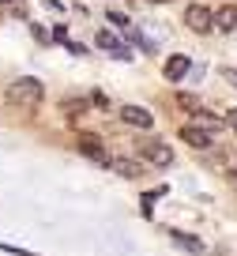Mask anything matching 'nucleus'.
<instances>
[{
    "mask_svg": "<svg viewBox=\"0 0 237 256\" xmlns=\"http://www.w3.org/2000/svg\"><path fill=\"white\" fill-rule=\"evenodd\" d=\"M42 98H46V87H42V80H34V76H23V80H16L8 87V106H16V110H23V113H34L42 106Z\"/></svg>",
    "mask_w": 237,
    "mask_h": 256,
    "instance_id": "1",
    "label": "nucleus"
},
{
    "mask_svg": "<svg viewBox=\"0 0 237 256\" xmlns=\"http://www.w3.org/2000/svg\"><path fill=\"white\" fill-rule=\"evenodd\" d=\"M136 154H140V158H147V162H154V166H170V162H174L170 144H162V140H154V136L136 140Z\"/></svg>",
    "mask_w": 237,
    "mask_h": 256,
    "instance_id": "2",
    "label": "nucleus"
},
{
    "mask_svg": "<svg viewBox=\"0 0 237 256\" xmlns=\"http://www.w3.org/2000/svg\"><path fill=\"white\" fill-rule=\"evenodd\" d=\"M76 151H79V154H87L90 162H102V166H110V162H113L110 151L102 147V140H98L94 132H79V136H76Z\"/></svg>",
    "mask_w": 237,
    "mask_h": 256,
    "instance_id": "3",
    "label": "nucleus"
},
{
    "mask_svg": "<svg viewBox=\"0 0 237 256\" xmlns=\"http://www.w3.org/2000/svg\"><path fill=\"white\" fill-rule=\"evenodd\" d=\"M184 23H188V30L207 34V30L214 26V12L204 8V4H188V8H184Z\"/></svg>",
    "mask_w": 237,
    "mask_h": 256,
    "instance_id": "4",
    "label": "nucleus"
},
{
    "mask_svg": "<svg viewBox=\"0 0 237 256\" xmlns=\"http://www.w3.org/2000/svg\"><path fill=\"white\" fill-rule=\"evenodd\" d=\"M120 120H124L128 128H140V132H147V128L154 124V117H150L143 106H120Z\"/></svg>",
    "mask_w": 237,
    "mask_h": 256,
    "instance_id": "5",
    "label": "nucleus"
},
{
    "mask_svg": "<svg viewBox=\"0 0 237 256\" xmlns=\"http://www.w3.org/2000/svg\"><path fill=\"white\" fill-rule=\"evenodd\" d=\"M177 136H181L188 147H196V151H207V147H211V132H204L200 124H184Z\"/></svg>",
    "mask_w": 237,
    "mask_h": 256,
    "instance_id": "6",
    "label": "nucleus"
},
{
    "mask_svg": "<svg viewBox=\"0 0 237 256\" xmlns=\"http://www.w3.org/2000/svg\"><path fill=\"white\" fill-rule=\"evenodd\" d=\"M188 72H192V60H188V56H184V53H174V56H170V60H166V80H170V83L184 80V76H188Z\"/></svg>",
    "mask_w": 237,
    "mask_h": 256,
    "instance_id": "7",
    "label": "nucleus"
},
{
    "mask_svg": "<svg viewBox=\"0 0 237 256\" xmlns=\"http://www.w3.org/2000/svg\"><path fill=\"white\" fill-rule=\"evenodd\" d=\"M98 49H110V56H117V60H132V53H128V46H120L117 38H113L110 30H98Z\"/></svg>",
    "mask_w": 237,
    "mask_h": 256,
    "instance_id": "8",
    "label": "nucleus"
},
{
    "mask_svg": "<svg viewBox=\"0 0 237 256\" xmlns=\"http://www.w3.org/2000/svg\"><path fill=\"white\" fill-rule=\"evenodd\" d=\"M192 124H200L204 132H222V128H230V120L214 117V113H207V110H196V113H192Z\"/></svg>",
    "mask_w": 237,
    "mask_h": 256,
    "instance_id": "9",
    "label": "nucleus"
},
{
    "mask_svg": "<svg viewBox=\"0 0 237 256\" xmlns=\"http://www.w3.org/2000/svg\"><path fill=\"white\" fill-rule=\"evenodd\" d=\"M110 166L117 170L124 181H140V177H143V162H136V158H113Z\"/></svg>",
    "mask_w": 237,
    "mask_h": 256,
    "instance_id": "10",
    "label": "nucleus"
},
{
    "mask_svg": "<svg viewBox=\"0 0 237 256\" xmlns=\"http://www.w3.org/2000/svg\"><path fill=\"white\" fill-rule=\"evenodd\" d=\"M214 26H218V30H237V8H230V4H226V8H218V12H214Z\"/></svg>",
    "mask_w": 237,
    "mask_h": 256,
    "instance_id": "11",
    "label": "nucleus"
},
{
    "mask_svg": "<svg viewBox=\"0 0 237 256\" xmlns=\"http://www.w3.org/2000/svg\"><path fill=\"white\" fill-rule=\"evenodd\" d=\"M170 238H174L181 248H188V252H204V241L192 238V234H184V230H170Z\"/></svg>",
    "mask_w": 237,
    "mask_h": 256,
    "instance_id": "12",
    "label": "nucleus"
},
{
    "mask_svg": "<svg viewBox=\"0 0 237 256\" xmlns=\"http://www.w3.org/2000/svg\"><path fill=\"white\" fill-rule=\"evenodd\" d=\"M177 106H181V110H188V113L204 110V106H200V98H196V94H188V90H177Z\"/></svg>",
    "mask_w": 237,
    "mask_h": 256,
    "instance_id": "13",
    "label": "nucleus"
},
{
    "mask_svg": "<svg viewBox=\"0 0 237 256\" xmlns=\"http://www.w3.org/2000/svg\"><path fill=\"white\" fill-rule=\"evenodd\" d=\"M64 49H68L72 56H87V46H83V42H72L68 38V42H64Z\"/></svg>",
    "mask_w": 237,
    "mask_h": 256,
    "instance_id": "14",
    "label": "nucleus"
},
{
    "mask_svg": "<svg viewBox=\"0 0 237 256\" xmlns=\"http://www.w3.org/2000/svg\"><path fill=\"white\" fill-rule=\"evenodd\" d=\"M106 23H113V26H120V30H124V26H128V16H124V12H110V16H106Z\"/></svg>",
    "mask_w": 237,
    "mask_h": 256,
    "instance_id": "15",
    "label": "nucleus"
},
{
    "mask_svg": "<svg viewBox=\"0 0 237 256\" xmlns=\"http://www.w3.org/2000/svg\"><path fill=\"white\" fill-rule=\"evenodd\" d=\"M30 30H34V38H38L42 46H49V42H53V38H49V30H46L42 23H30Z\"/></svg>",
    "mask_w": 237,
    "mask_h": 256,
    "instance_id": "16",
    "label": "nucleus"
},
{
    "mask_svg": "<svg viewBox=\"0 0 237 256\" xmlns=\"http://www.w3.org/2000/svg\"><path fill=\"white\" fill-rule=\"evenodd\" d=\"M0 252H8V256H38V252H26V248H19V245H0Z\"/></svg>",
    "mask_w": 237,
    "mask_h": 256,
    "instance_id": "17",
    "label": "nucleus"
},
{
    "mask_svg": "<svg viewBox=\"0 0 237 256\" xmlns=\"http://www.w3.org/2000/svg\"><path fill=\"white\" fill-rule=\"evenodd\" d=\"M53 42H60V46L68 42V26H64V23H56V26H53Z\"/></svg>",
    "mask_w": 237,
    "mask_h": 256,
    "instance_id": "18",
    "label": "nucleus"
},
{
    "mask_svg": "<svg viewBox=\"0 0 237 256\" xmlns=\"http://www.w3.org/2000/svg\"><path fill=\"white\" fill-rule=\"evenodd\" d=\"M64 110L68 113H87V102H83V98H79V102H64Z\"/></svg>",
    "mask_w": 237,
    "mask_h": 256,
    "instance_id": "19",
    "label": "nucleus"
},
{
    "mask_svg": "<svg viewBox=\"0 0 237 256\" xmlns=\"http://www.w3.org/2000/svg\"><path fill=\"white\" fill-rule=\"evenodd\" d=\"M90 102H94V106H98V110H106V106H110V98H106V94H102V90H94V98H90Z\"/></svg>",
    "mask_w": 237,
    "mask_h": 256,
    "instance_id": "20",
    "label": "nucleus"
},
{
    "mask_svg": "<svg viewBox=\"0 0 237 256\" xmlns=\"http://www.w3.org/2000/svg\"><path fill=\"white\" fill-rule=\"evenodd\" d=\"M226 120H230V128H237V110H230V113H226Z\"/></svg>",
    "mask_w": 237,
    "mask_h": 256,
    "instance_id": "21",
    "label": "nucleus"
},
{
    "mask_svg": "<svg viewBox=\"0 0 237 256\" xmlns=\"http://www.w3.org/2000/svg\"><path fill=\"white\" fill-rule=\"evenodd\" d=\"M226 181H230V184L237 188V170H230V174H226Z\"/></svg>",
    "mask_w": 237,
    "mask_h": 256,
    "instance_id": "22",
    "label": "nucleus"
},
{
    "mask_svg": "<svg viewBox=\"0 0 237 256\" xmlns=\"http://www.w3.org/2000/svg\"><path fill=\"white\" fill-rule=\"evenodd\" d=\"M230 76V83H237V68H234V72H226Z\"/></svg>",
    "mask_w": 237,
    "mask_h": 256,
    "instance_id": "23",
    "label": "nucleus"
},
{
    "mask_svg": "<svg viewBox=\"0 0 237 256\" xmlns=\"http://www.w3.org/2000/svg\"><path fill=\"white\" fill-rule=\"evenodd\" d=\"M154 4H170V0H154Z\"/></svg>",
    "mask_w": 237,
    "mask_h": 256,
    "instance_id": "24",
    "label": "nucleus"
},
{
    "mask_svg": "<svg viewBox=\"0 0 237 256\" xmlns=\"http://www.w3.org/2000/svg\"><path fill=\"white\" fill-rule=\"evenodd\" d=\"M0 4H8V0H0Z\"/></svg>",
    "mask_w": 237,
    "mask_h": 256,
    "instance_id": "25",
    "label": "nucleus"
}]
</instances>
